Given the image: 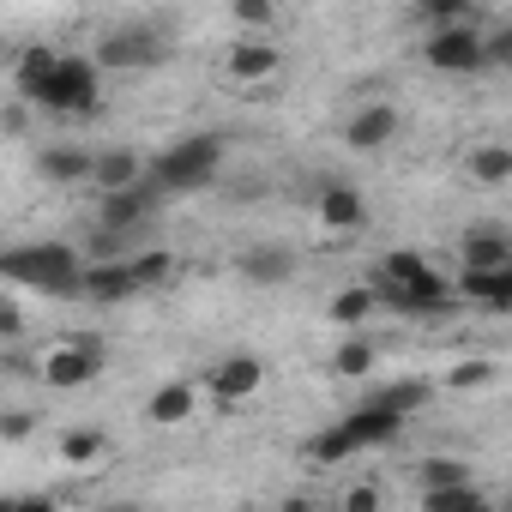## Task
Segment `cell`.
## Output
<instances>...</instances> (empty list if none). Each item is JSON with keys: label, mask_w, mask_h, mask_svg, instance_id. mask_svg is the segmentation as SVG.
Segmentation results:
<instances>
[{"label": "cell", "mask_w": 512, "mask_h": 512, "mask_svg": "<svg viewBox=\"0 0 512 512\" xmlns=\"http://www.w3.org/2000/svg\"><path fill=\"white\" fill-rule=\"evenodd\" d=\"M392 133H398V109H392V103H368V109L350 115L344 145H350V151H380V145H392Z\"/></svg>", "instance_id": "8fae6325"}, {"label": "cell", "mask_w": 512, "mask_h": 512, "mask_svg": "<svg viewBox=\"0 0 512 512\" xmlns=\"http://www.w3.org/2000/svg\"><path fill=\"white\" fill-rule=\"evenodd\" d=\"M278 67H284V55H278V49H266V43H241V49H229V79H241V85L272 79Z\"/></svg>", "instance_id": "ffe728a7"}, {"label": "cell", "mask_w": 512, "mask_h": 512, "mask_svg": "<svg viewBox=\"0 0 512 512\" xmlns=\"http://www.w3.org/2000/svg\"><path fill=\"white\" fill-rule=\"evenodd\" d=\"M97 374H103V344H97L91 332H67V344L49 350V362H43V380H49L55 392H79V386H91Z\"/></svg>", "instance_id": "8992f818"}, {"label": "cell", "mask_w": 512, "mask_h": 512, "mask_svg": "<svg viewBox=\"0 0 512 512\" xmlns=\"http://www.w3.org/2000/svg\"><path fill=\"white\" fill-rule=\"evenodd\" d=\"M0 434H7V440H25V434H31V410H7V416H0Z\"/></svg>", "instance_id": "e575fe53"}, {"label": "cell", "mask_w": 512, "mask_h": 512, "mask_svg": "<svg viewBox=\"0 0 512 512\" xmlns=\"http://www.w3.org/2000/svg\"><path fill=\"white\" fill-rule=\"evenodd\" d=\"M25 332V308H19V296H7L0 302V338H19Z\"/></svg>", "instance_id": "4dcf8cb0"}, {"label": "cell", "mask_w": 512, "mask_h": 512, "mask_svg": "<svg viewBox=\"0 0 512 512\" xmlns=\"http://www.w3.org/2000/svg\"><path fill=\"white\" fill-rule=\"evenodd\" d=\"M103 512H145V506H133V500H115V506H103Z\"/></svg>", "instance_id": "8d00e7d4"}, {"label": "cell", "mask_w": 512, "mask_h": 512, "mask_svg": "<svg viewBox=\"0 0 512 512\" xmlns=\"http://www.w3.org/2000/svg\"><path fill=\"white\" fill-rule=\"evenodd\" d=\"M97 61H85V55H61V67L49 73V85L31 97L37 109H49V115H91L97 103H103V91H97Z\"/></svg>", "instance_id": "277c9868"}, {"label": "cell", "mask_w": 512, "mask_h": 512, "mask_svg": "<svg viewBox=\"0 0 512 512\" xmlns=\"http://www.w3.org/2000/svg\"><path fill=\"white\" fill-rule=\"evenodd\" d=\"M428 398H434V380H392V386H374L368 392V404L374 410H392V416H416Z\"/></svg>", "instance_id": "ac0fdd59"}, {"label": "cell", "mask_w": 512, "mask_h": 512, "mask_svg": "<svg viewBox=\"0 0 512 512\" xmlns=\"http://www.w3.org/2000/svg\"><path fill=\"white\" fill-rule=\"evenodd\" d=\"M133 290H139L133 260H115V266H91V272H85V296H91V302H127Z\"/></svg>", "instance_id": "e0dca14e"}, {"label": "cell", "mask_w": 512, "mask_h": 512, "mask_svg": "<svg viewBox=\"0 0 512 512\" xmlns=\"http://www.w3.org/2000/svg\"><path fill=\"white\" fill-rule=\"evenodd\" d=\"M422 61H428L434 73H452V79H470V73H482V67H488V37H482V31H470V25H452V31H434V37L422 43Z\"/></svg>", "instance_id": "5b68a950"}, {"label": "cell", "mask_w": 512, "mask_h": 512, "mask_svg": "<svg viewBox=\"0 0 512 512\" xmlns=\"http://www.w3.org/2000/svg\"><path fill=\"white\" fill-rule=\"evenodd\" d=\"M55 67H61V55H55V49H43V43H37V49H25V55L13 61V85H19V97H37V91L49 85V73H55Z\"/></svg>", "instance_id": "44dd1931"}, {"label": "cell", "mask_w": 512, "mask_h": 512, "mask_svg": "<svg viewBox=\"0 0 512 512\" xmlns=\"http://www.w3.org/2000/svg\"><path fill=\"white\" fill-rule=\"evenodd\" d=\"M464 0H422V7H416V19L428 25V31H452V25H464Z\"/></svg>", "instance_id": "f1b7e54d"}, {"label": "cell", "mask_w": 512, "mask_h": 512, "mask_svg": "<svg viewBox=\"0 0 512 512\" xmlns=\"http://www.w3.org/2000/svg\"><path fill=\"white\" fill-rule=\"evenodd\" d=\"M217 169H223V139H217V133H187V139H175V145H163V151L151 157V181H157L169 199L211 187Z\"/></svg>", "instance_id": "7a4b0ae2"}, {"label": "cell", "mask_w": 512, "mask_h": 512, "mask_svg": "<svg viewBox=\"0 0 512 512\" xmlns=\"http://www.w3.org/2000/svg\"><path fill=\"white\" fill-rule=\"evenodd\" d=\"M169 49H163V31L157 25H121L97 43V67L109 73H133V67H157Z\"/></svg>", "instance_id": "52a82bcc"}, {"label": "cell", "mask_w": 512, "mask_h": 512, "mask_svg": "<svg viewBox=\"0 0 512 512\" xmlns=\"http://www.w3.org/2000/svg\"><path fill=\"white\" fill-rule=\"evenodd\" d=\"M374 308H380V296H374L368 284H350V290L332 296V326H362Z\"/></svg>", "instance_id": "603a6c76"}, {"label": "cell", "mask_w": 512, "mask_h": 512, "mask_svg": "<svg viewBox=\"0 0 512 512\" xmlns=\"http://www.w3.org/2000/svg\"><path fill=\"white\" fill-rule=\"evenodd\" d=\"M470 175L476 181H512V145H476L470 151Z\"/></svg>", "instance_id": "83f0119b"}, {"label": "cell", "mask_w": 512, "mask_h": 512, "mask_svg": "<svg viewBox=\"0 0 512 512\" xmlns=\"http://www.w3.org/2000/svg\"><path fill=\"white\" fill-rule=\"evenodd\" d=\"M332 374H338V380H362V374H374V344H368V338H344V344L332 350Z\"/></svg>", "instance_id": "d4e9b609"}, {"label": "cell", "mask_w": 512, "mask_h": 512, "mask_svg": "<svg viewBox=\"0 0 512 512\" xmlns=\"http://www.w3.org/2000/svg\"><path fill=\"white\" fill-rule=\"evenodd\" d=\"M422 512H494V500L470 482V488H446V494H422Z\"/></svg>", "instance_id": "484cf974"}, {"label": "cell", "mask_w": 512, "mask_h": 512, "mask_svg": "<svg viewBox=\"0 0 512 512\" xmlns=\"http://www.w3.org/2000/svg\"><path fill=\"white\" fill-rule=\"evenodd\" d=\"M235 25H272V7H235Z\"/></svg>", "instance_id": "d590c367"}, {"label": "cell", "mask_w": 512, "mask_h": 512, "mask_svg": "<svg viewBox=\"0 0 512 512\" xmlns=\"http://www.w3.org/2000/svg\"><path fill=\"white\" fill-rule=\"evenodd\" d=\"M241 278H253V284H290L296 278V253L278 247V241H260V247L241 253Z\"/></svg>", "instance_id": "4fadbf2b"}, {"label": "cell", "mask_w": 512, "mask_h": 512, "mask_svg": "<svg viewBox=\"0 0 512 512\" xmlns=\"http://www.w3.org/2000/svg\"><path fill=\"white\" fill-rule=\"evenodd\" d=\"M163 199H169V193L145 175V181L127 187V193H103V211H97V217H103V229H115V235H139V229L163 211Z\"/></svg>", "instance_id": "ba28073f"}, {"label": "cell", "mask_w": 512, "mask_h": 512, "mask_svg": "<svg viewBox=\"0 0 512 512\" xmlns=\"http://www.w3.org/2000/svg\"><path fill=\"white\" fill-rule=\"evenodd\" d=\"M488 67H512V25H500L488 37Z\"/></svg>", "instance_id": "d6a6232c"}, {"label": "cell", "mask_w": 512, "mask_h": 512, "mask_svg": "<svg viewBox=\"0 0 512 512\" xmlns=\"http://www.w3.org/2000/svg\"><path fill=\"white\" fill-rule=\"evenodd\" d=\"M133 278H139V290H163V284L175 278V253H169V247H145V253H133Z\"/></svg>", "instance_id": "cb8c5ba5"}, {"label": "cell", "mask_w": 512, "mask_h": 512, "mask_svg": "<svg viewBox=\"0 0 512 512\" xmlns=\"http://www.w3.org/2000/svg\"><path fill=\"white\" fill-rule=\"evenodd\" d=\"M37 169L49 175V181H97V151H73V145H55V151H43L37 157Z\"/></svg>", "instance_id": "9a60e30c"}, {"label": "cell", "mask_w": 512, "mask_h": 512, "mask_svg": "<svg viewBox=\"0 0 512 512\" xmlns=\"http://www.w3.org/2000/svg\"><path fill=\"white\" fill-rule=\"evenodd\" d=\"M193 404H199L193 380H163V386L145 398V422H157V428H175V422H187V416H193Z\"/></svg>", "instance_id": "5bb4252c"}, {"label": "cell", "mask_w": 512, "mask_h": 512, "mask_svg": "<svg viewBox=\"0 0 512 512\" xmlns=\"http://www.w3.org/2000/svg\"><path fill=\"white\" fill-rule=\"evenodd\" d=\"M398 428H404V416L362 404V410L338 416L332 428H320V434L308 440V458H314V464H344V458H356V452H368V446H392Z\"/></svg>", "instance_id": "3957f363"}, {"label": "cell", "mask_w": 512, "mask_h": 512, "mask_svg": "<svg viewBox=\"0 0 512 512\" xmlns=\"http://www.w3.org/2000/svg\"><path fill=\"white\" fill-rule=\"evenodd\" d=\"M506 284H512V266H506Z\"/></svg>", "instance_id": "f35d334b"}, {"label": "cell", "mask_w": 512, "mask_h": 512, "mask_svg": "<svg viewBox=\"0 0 512 512\" xmlns=\"http://www.w3.org/2000/svg\"><path fill=\"white\" fill-rule=\"evenodd\" d=\"M103 446H109L103 428H67L61 434V458L67 464H91V458H103Z\"/></svg>", "instance_id": "4316f807"}, {"label": "cell", "mask_w": 512, "mask_h": 512, "mask_svg": "<svg viewBox=\"0 0 512 512\" xmlns=\"http://www.w3.org/2000/svg\"><path fill=\"white\" fill-rule=\"evenodd\" d=\"M344 512H380V488H374V482L350 488V494H344Z\"/></svg>", "instance_id": "1f68e13d"}, {"label": "cell", "mask_w": 512, "mask_h": 512, "mask_svg": "<svg viewBox=\"0 0 512 512\" xmlns=\"http://www.w3.org/2000/svg\"><path fill=\"white\" fill-rule=\"evenodd\" d=\"M145 175H151V163H145L139 151H127V145L97 151V193H127V187H139Z\"/></svg>", "instance_id": "7c38bea8"}, {"label": "cell", "mask_w": 512, "mask_h": 512, "mask_svg": "<svg viewBox=\"0 0 512 512\" xmlns=\"http://www.w3.org/2000/svg\"><path fill=\"white\" fill-rule=\"evenodd\" d=\"M0 512H55V494H13Z\"/></svg>", "instance_id": "836d02e7"}, {"label": "cell", "mask_w": 512, "mask_h": 512, "mask_svg": "<svg viewBox=\"0 0 512 512\" xmlns=\"http://www.w3.org/2000/svg\"><path fill=\"white\" fill-rule=\"evenodd\" d=\"M434 266L422 260V253H410V247H398V253H386L380 260V272H374V290H410V284H422Z\"/></svg>", "instance_id": "d6986e66"}, {"label": "cell", "mask_w": 512, "mask_h": 512, "mask_svg": "<svg viewBox=\"0 0 512 512\" xmlns=\"http://www.w3.org/2000/svg\"><path fill=\"white\" fill-rule=\"evenodd\" d=\"M362 217H368V205H362V193H356L350 181L320 187V223H332V229H356Z\"/></svg>", "instance_id": "2e32d148"}, {"label": "cell", "mask_w": 512, "mask_h": 512, "mask_svg": "<svg viewBox=\"0 0 512 512\" xmlns=\"http://www.w3.org/2000/svg\"><path fill=\"white\" fill-rule=\"evenodd\" d=\"M494 512H512V500H506V506H494Z\"/></svg>", "instance_id": "74e56055"}, {"label": "cell", "mask_w": 512, "mask_h": 512, "mask_svg": "<svg viewBox=\"0 0 512 512\" xmlns=\"http://www.w3.org/2000/svg\"><path fill=\"white\" fill-rule=\"evenodd\" d=\"M85 260L67 241H25L0 253V278L19 290H43V296H85Z\"/></svg>", "instance_id": "6da1fadb"}, {"label": "cell", "mask_w": 512, "mask_h": 512, "mask_svg": "<svg viewBox=\"0 0 512 512\" xmlns=\"http://www.w3.org/2000/svg\"><path fill=\"white\" fill-rule=\"evenodd\" d=\"M488 380H494V362L476 356V362H458V368L446 374V392H476V386H488Z\"/></svg>", "instance_id": "f546056e"}, {"label": "cell", "mask_w": 512, "mask_h": 512, "mask_svg": "<svg viewBox=\"0 0 512 512\" xmlns=\"http://www.w3.org/2000/svg\"><path fill=\"white\" fill-rule=\"evenodd\" d=\"M416 482H422V494H446V488H470L476 470H470L464 458H422Z\"/></svg>", "instance_id": "7402d4cb"}, {"label": "cell", "mask_w": 512, "mask_h": 512, "mask_svg": "<svg viewBox=\"0 0 512 512\" xmlns=\"http://www.w3.org/2000/svg\"><path fill=\"white\" fill-rule=\"evenodd\" d=\"M260 380H266L260 356H223V362L205 374V386H211L223 404H235V398H247V392H260Z\"/></svg>", "instance_id": "30bf717a"}, {"label": "cell", "mask_w": 512, "mask_h": 512, "mask_svg": "<svg viewBox=\"0 0 512 512\" xmlns=\"http://www.w3.org/2000/svg\"><path fill=\"white\" fill-rule=\"evenodd\" d=\"M458 253H464L470 272H506L512 266V235H506V223H464Z\"/></svg>", "instance_id": "9c48e42d"}]
</instances>
